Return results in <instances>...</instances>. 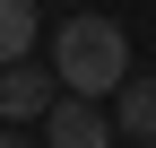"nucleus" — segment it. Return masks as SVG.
<instances>
[{
  "instance_id": "39448f33",
  "label": "nucleus",
  "mask_w": 156,
  "mask_h": 148,
  "mask_svg": "<svg viewBox=\"0 0 156 148\" xmlns=\"http://www.w3.org/2000/svg\"><path fill=\"white\" fill-rule=\"evenodd\" d=\"M35 52V0H0V70H17Z\"/></svg>"
},
{
  "instance_id": "423d86ee",
  "label": "nucleus",
  "mask_w": 156,
  "mask_h": 148,
  "mask_svg": "<svg viewBox=\"0 0 156 148\" xmlns=\"http://www.w3.org/2000/svg\"><path fill=\"white\" fill-rule=\"evenodd\" d=\"M0 148H44V139H26V131H0Z\"/></svg>"
},
{
  "instance_id": "7ed1b4c3",
  "label": "nucleus",
  "mask_w": 156,
  "mask_h": 148,
  "mask_svg": "<svg viewBox=\"0 0 156 148\" xmlns=\"http://www.w3.org/2000/svg\"><path fill=\"white\" fill-rule=\"evenodd\" d=\"M52 87H61V79H52V70H35V61L0 70V122H9V131H26V122H44L52 105H61Z\"/></svg>"
},
{
  "instance_id": "f257e3e1",
  "label": "nucleus",
  "mask_w": 156,
  "mask_h": 148,
  "mask_svg": "<svg viewBox=\"0 0 156 148\" xmlns=\"http://www.w3.org/2000/svg\"><path fill=\"white\" fill-rule=\"evenodd\" d=\"M52 79H61V96H122L130 79V26L122 17H69V26H52Z\"/></svg>"
},
{
  "instance_id": "20e7f679",
  "label": "nucleus",
  "mask_w": 156,
  "mask_h": 148,
  "mask_svg": "<svg viewBox=\"0 0 156 148\" xmlns=\"http://www.w3.org/2000/svg\"><path fill=\"white\" fill-rule=\"evenodd\" d=\"M113 131H122L130 148H156V79H139V70L122 79V105H113Z\"/></svg>"
},
{
  "instance_id": "f03ea898",
  "label": "nucleus",
  "mask_w": 156,
  "mask_h": 148,
  "mask_svg": "<svg viewBox=\"0 0 156 148\" xmlns=\"http://www.w3.org/2000/svg\"><path fill=\"white\" fill-rule=\"evenodd\" d=\"M113 139H122V131H113V113L95 96H61L44 113V148H113Z\"/></svg>"
}]
</instances>
